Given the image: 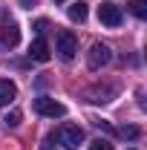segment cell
<instances>
[{
    "label": "cell",
    "instance_id": "obj_1",
    "mask_svg": "<svg viewBox=\"0 0 147 150\" xmlns=\"http://www.w3.org/2000/svg\"><path fill=\"white\" fill-rule=\"evenodd\" d=\"M55 52L61 61H72L75 52H78V35L72 29H61L55 35Z\"/></svg>",
    "mask_w": 147,
    "mask_h": 150
},
{
    "label": "cell",
    "instance_id": "obj_2",
    "mask_svg": "<svg viewBox=\"0 0 147 150\" xmlns=\"http://www.w3.org/2000/svg\"><path fill=\"white\" fill-rule=\"evenodd\" d=\"M32 107L43 118H61V115H66V107L61 101H55V98H49V95H37L35 101H32Z\"/></svg>",
    "mask_w": 147,
    "mask_h": 150
},
{
    "label": "cell",
    "instance_id": "obj_3",
    "mask_svg": "<svg viewBox=\"0 0 147 150\" xmlns=\"http://www.w3.org/2000/svg\"><path fill=\"white\" fill-rule=\"evenodd\" d=\"M55 139L61 142V147L75 150L81 142H84V130H81L78 124H61V127L55 130Z\"/></svg>",
    "mask_w": 147,
    "mask_h": 150
},
{
    "label": "cell",
    "instance_id": "obj_4",
    "mask_svg": "<svg viewBox=\"0 0 147 150\" xmlns=\"http://www.w3.org/2000/svg\"><path fill=\"white\" fill-rule=\"evenodd\" d=\"M110 58H112V52H110L107 43H92L90 52H87V67L90 69H101V67L110 64Z\"/></svg>",
    "mask_w": 147,
    "mask_h": 150
},
{
    "label": "cell",
    "instance_id": "obj_5",
    "mask_svg": "<svg viewBox=\"0 0 147 150\" xmlns=\"http://www.w3.org/2000/svg\"><path fill=\"white\" fill-rule=\"evenodd\" d=\"M98 20H101L104 26L115 29V26H121L124 15H121V9H118L115 3H101V6H98Z\"/></svg>",
    "mask_w": 147,
    "mask_h": 150
},
{
    "label": "cell",
    "instance_id": "obj_6",
    "mask_svg": "<svg viewBox=\"0 0 147 150\" xmlns=\"http://www.w3.org/2000/svg\"><path fill=\"white\" fill-rule=\"evenodd\" d=\"M0 43L9 46V49H15L20 43V29H18L15 20H3V23H0Z\"/></svg>",
    "mask_w": 147,
    "mask_h": 150
},
{
    "label": "cell",
    "instance_id": "obj_7",
    "mask_svg": "<svg viewBox=\"0 0 147 150\" xmlns=\"http://www.w3.org/2000/svg\"><path fill=\"white\" fill-rule=\"evenodd\" d=\"M49 55H52V52H49V43H46L43 38H35V40H32V46H29V58L37 61V64H46Z\"/></svg>",
    "mask_w": 147,
    "mask_h": 150
},
{
    "label": "cell",
    "instance_id": "obj_8",
    "mask_svg": "<svg viewBox=\"0 0 147 150\" xmlns=\"http://www.w3.org/2000/svg\"><path fill=\"white\" fill-rule=\"evenodd\" d=\"M18 98V87H15V81H9V78H3L0 81V107H6V104H12Z\"/></svg>",
    "mask_w": 147,
    "mask_h": 150
},
{
    "label": "cell",
    "instance_id": "obj_9",
    "mask_svg": "<svg viewBox=\"0 0 147 150\" xmlns=\"http://www.w3.org/2000/svg\"><path fill=\"white\" fill-rule=\"evenodd\" d=\"M66 15H69V20H75V23H84L87 20V3H72L69 9H66Z\"/></svg>",
    "mask_w": 147,
    "mask_h": 150
},
{
    "label": "cell",
    "instance_id": "obj_10",
    "mask_svg": "<svg viewBox=\"0 0 147 150\" xmlns=\"http://www.w3.org/2000/svg\"><path fill=\"white\" fill-rule=\"evenodd\" d=\"M130 9H133V15H136L139 20L147 18V3H144V0H133V3H130Z\"/></svg>",
    "mask_w": 147,
    "mask_h": 150
},
{
    "label": "cell",
    "instance_id": "obj_11",
    "mask_svg": "<svg viewBox=\"0 0 147 150\" xmlns=\"http://www.w3.org/2000/svg\"><path fill=\"white\" fill-rule=\"evenodd\" d=\"M121 136H124L127 142H136V139L141 136V127H136V124H127V127L121 130Z\"/></svg>",
    "mask_w": 147,
    "mask_h": 150
},
{
    "label": "cell",
    "instance_id": "obj_12",
    "mask_svg": "<svg viewBox=\"0 0 147 150\" xmlns=\"http://www.w3.org/2000/svg\"><path fill=\"white\" fill-rule=\"evenodd\" d=\"M20 118H23V115H20V110L6 112V127H18V124H20Z\"/></svg>",
    "mask_w": 147,
    "mask_h": 150
},
{
    "label": "cell",
    "instance_id": "obj_13",
    "mask_svg": "<svg viewBox=\"0 0 147 150\" xmlns=\"http://www.w3.org/2000/svg\"><path fill=\"white\" fill-rule=\"evenodd\" d=\"M92 124H95L98 130H104V133H107V136H115V133H118V130H115V127H112V124H110V121H104V118H98V121H92Z\"/></svg>",
    "mask_w": 147,
    "mask_h": 150
},
{
    "label": "cell",
    "instance_id": "obj_14",
    "mask_svg": "<svg viewBox=\"0 0 147 150\" xmlns=\"http://www.w3.org/2000/svg\"><path fill=\"white\" fill-rule=\"evenodd\" d=\"M90 150H112V144L107 142V139H95V142L90 144Z\"/></svg>",
    "mask_w": 147,
    "mask_h": 150
},
{
    "label": "cell",
    "instance_id": "obj_15",
    "mask_svg": "<svg viewBox=\"0 0 147 150\" xmlns=\"http://www.w3.org/2000/svg\"><path fill=\"white\" fill-rule=\"evenodd\" d=\"M46 29H49V20H43V18H40V20H35V32H37V35H43Z\"/></svg>",
    "mask_w": 147,
    "mask_h": 150
},
{
    "label": "cell",
    "instance_id": "obj_16",
    "mask_svg": "<svg viewBox=\"0 0 147 150\" xmlns=\"http://www.w3.org/2000/svg\"><path fill=\"white\" fill-rule=\"evenodd\" d=\"M35 3H37V0H20V6H23V9H32Z\"/></svg>",
    "mask_w": 147,
    "mask_h": 150
},
{
    "label": "cell",
    "instance_id": "obj_17",
    "mask_svg": "<svg viewBox=\"0 0 147 150\" xmlns=\"http://www.w3.org/2000/svg\"><path fill=\"white\" fill-rule=\"evenodd\" d=\"M55 3H64V0H55Z\"/></svg>",
    "mask_w": 147,
    "mask_h": 150
}]
</instances>
